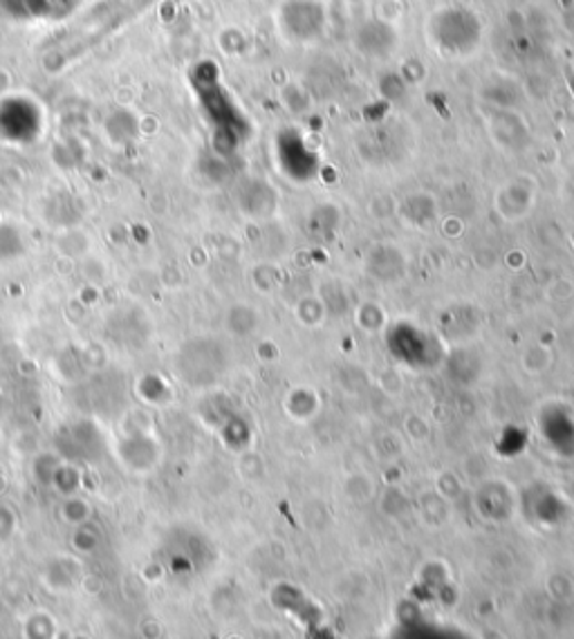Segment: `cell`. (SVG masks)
<instances>
[{
    "mask_svg": "<svg viewBox=\"0 0 574 639\" xmlns=\"http://www.w3.org/2000/svg\"><path fill=\"white\" fill-rule=\"evenodd\" d=\"M61 452L66 458H77V460H90L94 454V445H99V434L94 432V426L88 422L68 426V432L61 434L59 438Z\"/></svg>",
    "mask_w": 574,
    "mask_h": 639,
    "instance_id": "cell-1",
    "label": "cell"
},
{
    "mask_svg": "<svg viewBox=\"0 0 574 639\" xmlns=\"http://www.w3.org/2000/svg\"><path fill=\"white\" fill-rule=\"evenodd\" d=\"M72 564H74V561H70V559H59V561H54V566L50 568V572L46 575L48 584H50L54 590L66 592V590H72V588L79 586V581H81V570H79V566H72Z\"/></svg>",
    "mask_w": 574,
    "mask_h": 639,
    "instance_id": "cell-2",
    "label": "cell"
},
{
    "mask_svg": "<svg viewBox=\"0 0 574 639\" xmlns=\"http://www.w3.org/2000/svg\"><path fill=\"white\" fill-rule=\"evenodd\" d=\"M59 623L48 610L32 612L23 623V637L26 639H57Z\"/></svg>",
    "mask_w": 574,
    "mask_h": 639,
    "instance_id": "cell-3",
    "label": "cell"
},
{
    "mask_svg": "<svg viewBox=\"0 0 574 639\" xmlns=\"http://www.w3.org/2000/svg\"><path fill=\"white\" fill-rule=\"evenodd\" d=\"M570 85H572V90H574V77L570 74Z\"/></svg>",
    "mask_w": 574,
    "mask_h": 639,
    "instance_id": "cell-4",
    "label": "cell"
}]
</instances>
